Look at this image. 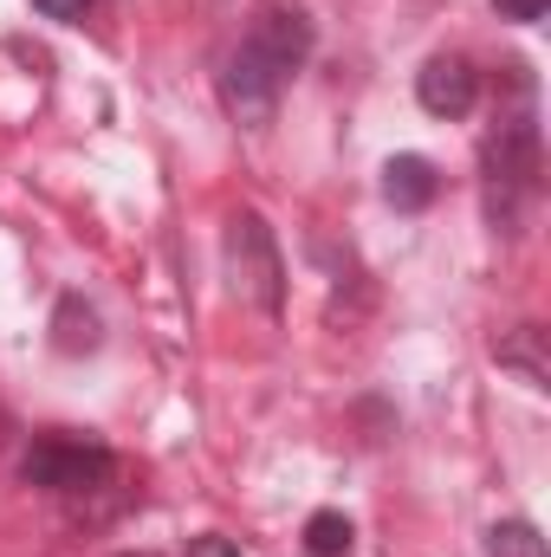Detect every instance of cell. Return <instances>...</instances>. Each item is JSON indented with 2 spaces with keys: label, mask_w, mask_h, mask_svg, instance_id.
Instances as JSON below:
<instances>
[{
  "label": "cell",
  "mask_w": 551,
  "mask_h": 557,
  "mask_svg": "<svg viewBox=\"0 0 551 557\" xmlns=\"http://www.w3.org/2000/svg\"><path fill=\"white\" fill-rule=\"evenodd\" d=\"M20 473H26V486H39V493H59V499H91V493H105L111 480H118V454L105 447V441H91V434H39L33 447H26V460H20Z\"/></svg>",
  "instance_id": "obj_1"
},
{
  "label": "cell",
  "mask_w": 551,
  "mask_h": 557,
  "mask_svg": "<svg viewBox=\"0 0 551 557\" xmlns=\"http://www.w3.org/2000/svg\"><path fill=\"white\" fill-rule=\"evenodd\" d=\"M228 285H234V298H247V305H260V311H279V298H285L279 240L254 208H241V214L228 221Z\"/></svg>",
  "instance_id": "obj_2"
},
{
  "label": "cell",
  "mask_w": 551,
  "mask_h": 557,
  "mask_svg": "<svg viewBox=\"0 0 551 557\" xmlns=\"http://www.w3.org/2000/svg\"><path fill=\"white\" fill-rule=\"evenodd\" d=\"M241 46H247L254 59H267L279 78H292V72L311 59V20H305L298 0H260V7H254V26H247Z\"/></svg>",
  "instance_id": "obj_3"
},
{
  "label": "cell",
  "mask_w": 551,
  "mask_h": 557,
  "mask_svg": "<svg viewBox=\"0 0 551 557\" xmlns=\"http://www.w3.org/2000/svg\"><path fill=\"white\" fill-rule=\"evenodd\" d=\"M279 85H285V78H279L267 59H254L247 46H234L228 65H221V98H228V111H234L241 124H267V117H273Z\"/></svg>",
  "instance_id": "obj_4"
},
{
  "label": "cell",
  "mask_w": 551,
  "mask_h": 557,
  "mask_svg": "<svg viewBox=\"0 0 551 557\" xmlns=\"http://www.w3.org/2000/svg\"><path fill=\"white\" fill-rule=\"evenodd\" d=\"M415 98H421V111L428 117H467L474 104H480V72L461 59V52H441V59H428L421 72H415Z\"/></svg>",
  "instance_id": "obj_5"
},
{
  "label": "cell",
  "mask_w": 551,
  "mask_h": 557,
  "mask_svg": "<svg viewBox=\"0 0 551 557\" xmlns=\"http://www.w3.org/2000/svg\"><path fill=\"white\" fill-rule=\"evenodd\" d=\"M383 195H390V208L421 214V208L441 195V175H434L428 156H390V162H383Z\"/></svg>",
  "instance_id": "obj_6"
},
{
  "label": "cell",
  "mask_w": 551,
  "mask_h": 557,
  "mask_svg": "<svg viewBox=\"0 0 551 557\" xmlns=\"http://www.w3.org/2000/svg\"><path fill=\"white\" fill-rule=\"evenodd\" d=\"M493 357H500V370H513L526 389H546L551 383V350H546V324H519V331H506L500 344H493Z\"/></svg>",
  "instance_id": "obj_7"
},
{
  "label": "cell",
  "mask_w": 551,
  "mask_h": 557,
  "mask_svg": "<svg viewBox=\"0 0 551 557\" xmlns=\"http://www.w3.org/2000/svg\"><path fill=\"white\" fill-rule=\"evenodd\" d=\"M52 344H59L65 357L98 350V311H91L85 298H59V311H52Z\"/></svg>",
  "instance_id": "obj_8"
},
{
  "label": "cell",
  "mask_w": 551,
  "mask_h": 557,
  "mask_svg": "<svg viewBox=\"0 0 551 557\" xmlns=\"http://www.w3.org/2000/svg\"><path fill=\"white\" fill-rule=\"evenodd\" d=\"M305 552L311 557H351L357 552V525L344 512H311L305 519Z\"/></svg>",
  "instance_id": "obj_9"
},
{
  "label": "cell",
  "mask_w": 551,
  "mask_h": 557,
  "mask_svg": "<svg viewBox=\"0 0 551 557\" xmlns=\"http://www.w3.org/2000/svg\"><path fill=\"white\" fill-rule=\"evenodd\" d=\"M487 552H493V557H546V539H539V525L506 519V525H493V532H487Z\"/></svg>",
  "instance_id": "obj_10"
},
{
  "label": "cell",
  "mask_w": 551,
  "mask_h": 557,
  "mask_svg": "<svg viewBox=\"0 0 551 557\" xmlns=\"http://www.w3.org/2000/svg\"><path fill=\"white\" fill-rule=\"evenodd\" d=\"M500 7V20H519V26H532V20H546L551 0H493Z\"/></svg>",
  "instance_id": "obj_11"
},
{
  "label": "cell",
  "mask_w": 551,
  "mask_h": 557,
  "mask_svg": "<svg viewBox=\"0 0 551 557\" xmlns=\"http://www.w3.org/2000/svg\"><path fill=\"white\" fill-rule=\"evenodd\" d=\"M188 557H241V545H234V539H221V532H208V539H195V545H188Z\"/></svg>",
  "instance_id": "obj_12"
},
{
  "label": "cell",
  "mask_w": 551,
  "mask_h": 557,
  "mask_svg": "<svg viewBox=\"0 0 551 557\" xmlns=\"http://www.w3.org/2000/svg\"><path fill=\"white\" fill-rule=\"evenodd\" d=\"M33 7H39L46 20H85V7H91V0H33Z\"/></svg>",
  "instance_id": "obj_13"
},
{
  "label": "cell",
  "mask_w": 551,
  "mask_h": 557,
  "mask_svg": "<svg viewBox=\"0 0 551 557\" xmlns=\"http://www.w3.org/2000/svg\"><path fill=\"white\" fill-rule=\"evenodd\" d=\"M124 557H156V552H124Z\"/></svg>",
  "instance_id": "obj_14"
}]
</instances>
